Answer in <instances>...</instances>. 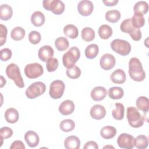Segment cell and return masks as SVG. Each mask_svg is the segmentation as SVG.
Wrapping results in <instances>:
<instances>
[{"instance_id": "cell-1", "label": "cell", "mask_w": 149, "mask_h": 149, "mask_svg": "<svg viewBox=\"0 0 149 149\" xmlns=\"http://www.w3.org/2000/svg\"><path fill=\"white\" fill-rule=\"evenodd\" d=\"M129 74L130 78L136 81H142L146 78V73L142 64L137 58H132L129 62Z\"/></svg>"}, {"instance_id": "cell-2", "label": "cell", "mask_w": 149, "mask_h": 149, "mask_svg": "<svg viewBox=\"0 0 149 149\" xmlns=\"http://www.w3.org/2000/svg\"><path fill=\"white\" fill-rule=\"evenodd\" d=\"M6 74L9 79L12 80L15 84L19 88H23L24 83L21 76L19 66L13 63L7 66L6 68Z\"/></svg>"}, {"instance_id": "cell-3", "label": "cell", "mask_w": 149, "mask_h": 149, "mask_svg": "<svg viewBox=\"0 0 149 149\" xmlns=\"http://www.w3.org/2000/svg\"><path fill=\"white\" fill-rule=\"evenodd\" d=\"M127 119L130 126L138 128L144 124V117L134 107H129L127 108Z\"/></svg>"}, {"instance_id": "cell-4", "label": "cell", "mask_w": 149, "mask_h": 149, "mask_svg": "<svg viewBox=\"0 0 149 149\" xmlns=\"http://www.w3.org/2000/svg\"><path fill=\"white\" fill-rule=\"evenodd\" d=\"M80 52L76 47H71L62 56L63 65L66 68H70L75 65V63L79 59Z\"/></svg>"}, {"instance_id": "cell-5", "label": "cell", "mask_w": 149, "mask_h": 149, "mask_svg": "<svg viewBox=\"0 0 149 149\" xmlns=\"http://www.w3.org/2000/svg\"><path fill=\"white\" fill-rule=\"evenodd\" d=\"M120 29L123 33H127L134 41H139L141 38V32L140 29L134 27L131 22V19L129 18L124 20L120 25Z\"/></svg>"}, {"instance_id": "cell-6", "label": "cell", "mask_w": 149, "mask_h": 149, "mask_svg": "<svg viewBox=\"0 0 149 149\" xmlns=\"http://www.w3.org/2000/svg\"><path fill=\"white\" fill-rule=\"evenodd\" d=\"M112 49L122 56L128 55L131 51V45L130 43L124 40L115 39L111 42Z\"/></svg>"}, {"instance_id": "cell-7", "label": "cell", "mask_w": 149, "mask_h": 149, "mask_svg": "<svg viewBox=\"0 0 149 149\" xmlns=\"http://www.w3.org/2000/svg\"><path fill=\"white\" fill-rule=\"evenodd\" d=\"M46 90L45 84L41 81L32 83L26 90V95L29 99H34L43 94Z\"/></svg>"}, {"instance_id": "cell-8", "label": "cell", "mask_w": 149, "mask_h": 149, "mask_svg": "<svg viewBox=\"0 0 149 149\" xmlns=\"http://www.w3.org/2000/svg\"><path fill=\"white\" fill-rule=\"evenodd\" d=\"M44 8L47 10H50L55 15L62 14L65 10V4L60 0H44L42 1Z\"/></svg>"}, {"instance_id": "cell-9", "label": "cell", "mask_w": 149, "mask_h": 149, "mask_svg": "<svg viewBox=\"0 0 149 149\" xmlns=\"http://www.w3.org/2000/svg\"><path fill=\"white\" fill-rule=\"evenodd\" d=\"M24 72L27 77L33 79L41 76L44 73V69L42 65L35 62L26 65Z\"/></svg>"}, {"instance_id": "cell-10", "label": "cell", "mask_w": 149, "mask_h": 149, "mask_svg": "<svg viewBox=\"0 0 149 149\" xmlns=\"http://www.w3.org/2000/svg\"><path fill=\"white\" fill-rule=\"evenodd\" d=\"M65 88V85L62 80H54L50 84L49 94L53 99H59L63 95Z\"/></svg>"}, {"instance_id": "cell-11", "label": "cell", "mask_w": 149, "mask_h": 149, "mask_svg": "<svg viewBox=\"0 0 149 149\" xmlns=\"http://www.w3.org/2000/svg\"><path fill=\"white\" fill-rule=\"evenodd\" d=\"M117 143L120 148L132 149L134 147V138L129 134L122 133L118 137Z\"/></svg>"}, {"instance_id": "cell-12", "label": "cell", "mask_w": 149, "mask_h": 149, "mask_svg": "<svg viewBox=\"0 0 149 149\" xmlns=\"http://www.w3.org/2000/svg\"><path fill=\"white\" fill-rule=\"evenodd\" d=\"M116 63V59L113 55L110 54H104L100 60V65L101 68L105 70H108L112 69Z\"/></svg>"}, {"instance_id": "cell-13", "label": "cell", "mask_w": 149, "mask_h": 149, "mask_svg": "<svg viewBox=\"0 0 149 149\" xmlns=\"http://www.w3.org/2000/svg\"><path fill=\"white\" fill-rule=\"evenodd\" d=\"M94 9V6L91 1L88 0H82L77 5L79 13L84 16L90 15Z\"/></svg>"}, {"instance_id": "cell-14", "label": "cell", "mask_w": 149, "mask_h": 149, "mask_svg": "<svg viewBox=\"0 0 149 149\" xmlns=\"http://www.w3.org/2000/svg\"><path fill=\"white\" fill-rule=\"evenodd\" d=\"M24 140L30 147H36L40 142V138L38 134L32 130H29L24 134Z\"/></svg>"}, {"instance_id": "cell-15", "label": "cell", "mask_w": 149, "mask_h": 149, "mask_svg": "<svg viewBox=\"0 0 149 149\" xmlns=\"http://www.w3.org/2000/svg\"><path fill=\"white\" fill-rule=\"evenodd\" d=\"M54 54V49L51 46L44 45L39 49L38 56L40 60L43 62H47L49 59L52 58Z\"/></svg>"}, {"instance_id": "cell-16", "label": "cell", "mask_w": 149, "mask_h": 149, "mask_svg": "<svg viewBox=\"0 0 149 149\" xmlns=\"http://www.w3.org/2000/svg\"><path fill=\"white\" fill-rule=\"evenodd\" d=\"M90 114L92 118L96 120H100L105 116L106 110L102 105L96 104L91 107Z\"/></svg>"}, {"instance_id": "cell-17", "label": "cell", "mask_w": 149, "mask_h": 149, "mask_svg": "<svg viewBox=\"0 0 149 149\" xmlns=\"http://www.w3.org/2000/svg\"><path fill=\"white\" fill-rule=\"evenodd\" d=\"M74 108L75 105L74 102L70 100H66L60 104L59 111L63 115H68L73 112Z\"/></svg>"}, {"instance_id": "cell-18", "label": "cell", "mask_w": 149, "mask_h": 149, "mask_svg": "<svg viewBox=\"0 0 149 149\" xmlns=\"http://www.w3.org/2000/svg\"><path fill=\"white\" fill-rule=\"evenodd\" d=\"M107 94L106 88L102 86H97L94 87L91 91V97L95 101H100L105 98Z\"/></svg>"}, {"instance_id": "cell-19", "label": "cell", "mask_w": 149, "mask_h": 149, "mask_svg": "<svg viewBox=\"0 0 149 149\" xmlns=\"http://www.w3.org/2000/svg\"><path fill=\"white\" fill-rule=\"evenodd\" d=\"M110 79L114 83L123 84L126 81V76L125 72L122 69H118L111 73Z\"/></svg>"}, {"instance_id": "cell-20", "label": "cell", "mask_w": 149, "mask_h": 149, "mask_svg": "<svg viewBox=\"0 0 149 149\" xmlns=\"http://www.w3.org/2000/svg\"><path fill=\"white\" fill-rule=\"evenodd\" d=\"M80 146V140L77 136H68L64 141V147L67 149H79Z\"/></svg>"}, {"instance_id": "cell-21", "label": "cell", "mask_w": 149, "mask_h": 149, "mask_svg": "<svg viewBox=\"0 0 149 149\" xmlns=\"http://www.w3.org/2000/svg\"><path fill=\"white\" fill-rule=\"evenodd\" d=\"M4 116L7 122L10 123H15L17 122L19 118L18 111L13 108H10L5 112Z\"/></svg>"}, {"instance_id": "cell-22", "label": "cell", "mask_w": 149, "mask_h": 149, "mask_svg": "<svg viewBox=\"0 0 149 149\" xmlns=\"http://www.w3.org/2000/svg\"><path fill=\"white\" fill-rule=\"evenodd\" d=\"M117 133L116 129L112 126H105L100 130V135L104 139H111L113 138Z\"/></svg>"}, {"instance_id": "cell-23", "label": "cell", "mask_w": 149, "mask_h": 149, "mask_svg": "<svg viewBox=\"0 0 149 149\" xmlns=\"http://www.w3.org/2000/svg\"><path fill=\"white\" fill-rule=\"evenodd\" d=\"M13 15V10L10 6L7 4H2L0 6V19L3 20L10 19Z\"/></svg>"}, {"instance_id": "cell-24", "label": "cell", "mask_w": 149, "mask_h": 149, "mask_svg": "<svg viewBox=\"0 0 149 149\" xmlns=\"http://www.w3.org/2000/svg\"><path fill=\"white\" fill-rule=\"evenodd\" d=\"M45 16L40 11L34 12L31 16V22L36 27H40L45 23Z\"/></svg>"}, {"instance_id": "cell-25", "label": "cell", "mask_w": 149, "mask_h": 149, "mask_svg": "<svg viewBox=\"0 0 149 149\" xmlns=\"http://www.w3.org/2000/svg\"><path fill=\"white\" fill-rule=\"evenodd\" d=\"M63 33L66 37L71 39L77 38L79 34L78 29L76 26L72 24H67L63 27Z\"/></svg>"}, {"instance_id": "cell-26", "label": "cell", "mask_w": 149, "mask_h": 149, "mask_svg": "<svg viewBox=\"0 0 149 149\" xmlns=\"http://www.w3.org/2000/svg\"><path fill=\"white\" fill-rule=\"evenodd\" d=\"M115 109L112 110V115L114 119L118 120H122L124 118L125 107L122 103H116Z\"/></svg>"}, {"instance_id": "cell-27", "label": "cell", "mask_w": 149, "mask_h": 149, "mask_svg": "<svg viewBox=\"0 0 149 149\" xmlns=\"http://www.w3.org/2000/svg\"><path fill=\"white\" fill-rule=\"evenodd\" d=\"M108 96L113 100H119L122 98L124 95L123 88L119 87H112L109 88L108 92Z\"/></svg>"}, {"instance_id": "cell-28", "label": "cell", "mask_w": 149, "mask_h": 149, "mask_svg": "<svg viewBox=\"0 0 149 149\" xmlns=\"http://www.w3.org/2000/svg\"><path fill=\"white\" fill-rule=\"evenodd\" d=\"M99 48L95 44H91L88 45L85 49V56L88 59H94L98 55Z\"/></svg>"}, {"instance_id": "cell-29", "label": "cell", "mask_w": 149, "mask_h": 149, "mask_svg": "<svg viewBox=\"0 0 149 149\" xmlns=\"http://www.w3.org/2000/svg\"><path fill=\"white\" fill-rule=\"evenodd\" d=\"M98 35L100 37L104 40L108 39L112 35V28L107 24H102L98 29Z\"/></svg>"}, {"instance_id": "cell-30", "label": "cell", "mask_w": 149, "mask_h": 149, "mask_svg": "<svg viewBox=\"0 0 149 149\" xmlns=\"http://www.w3.org/2000/svg\"><path fill=\"white\" fill-rule=\"evenodd\" d=\"M137 108L143 112H148L149 110V100L147 97L140 96L138 97L136 101Z\"/></svg>"}, {"instance_id": "cell-31", "label": "cell", "mask_w": 149, "mask_h": 149, "mask_svg": "<svg viewBox=\"0 0 149 149\" xmlns=\"http://www.w3.org/2000/svg\"><path fill=\"white\" fill-rule=\"evenodd\" d=\"M134 13H139L144 15L148 10V5L147 2L140 1L135 3L133 7Z\"/></svg>"}, {"instance_id": "cell-32", "label": "cell", "mask_w": 149, "mask_h": 149, "mask_svg": "<svg viewBox=\"0 0 149 149\" xmlns=\"http://www.w3.org/2000/svg\"><path fill=\"white\" fill-rule=\"evenodd\" d=\"M148 138L145 135H139L134 139V146L138 149H145L148 147Z\"/></svg>"}, {"instance_id": "cell-33", "label": "cell", "mask_w": 149, "mask_h": 149, "mask_svg": "<svg viewBox=\"0 0 149 149\" xmlns=\"http://www.w3.org/2000/svg\"><path fill=\"white\" fill-rule=\"evenodd\" d=\"M25 34L26 32L24 29L21 27L17 26L12 30L10 37L15 41H20L24 37Z\"/></svg>"}, {"instance_id": "cell-34", "label": "cell", "mask_w": 149, "mask_h": 149, "mask_svg": "<svg viewBox=\"0 0 149 149\" xmlns=\"http://www.w3.org/2000/svg\"><path fill=\"white\" fill-rule=\"evenodd\" d=\"M82 39L87 42L93 41L95 38L94 30L89 27H86L83 29L81 33Z\"/></svg>"}, {"instance_id": "cell-35", "label": "cell", "mask_w": 149, "mask_h": 149, "mask_svg": "<svg viewBox=\"0 0 149 149\" xmlns=\"http://www.w3.org/2000/svg\"><path fill=\"white\" fill-rule=\"evenodd\" d=\"M120 18V13L118 10H110L105 13V19L112 23H116Z\"/></svg>"}, {"instance_id": "cell-36", "label": "cell", "mask_w": 149, "mask_h": 149, "mask_svg": "<svg viewBox=\"0 0 149 149\" xmlns=\"http://www.w3.org/2000/svg\"><path fill=\"white\" fill-rule=\"evenodd\" d=\"M69 44L68 39L64 37H58L55 41V46L59 51L66 50L69 47Z\"/></svg>"}, {"instance_id": "cell-37", "label": "cell", "mask_w": 149, "mask_h": 149, "mask_svg": "<svg viewBox=\"0 0 149 149\" xmlns=\"http://www.w3.org/2000/svg\"><path fill=\"white\" fill-rule=\"evenodd\" d=\"M59 127L62 131L64 132H69L74 129L75 123L72 119H64L60 123Z\"/></svg>"}, {"instance_id": "cell-38", "label": "cell", "mask_w": 149, "mask_h": 149, "mask_svg": "<svg viewBox=\"0 0 149 149\" xmlns=\"http://www.w3.org/2000/svg\"><path fill=\"white\" fill-rule=\"evenodd\" d=\"M131 22L133 26L137 29L143 27L145 24V19L143 15L139 13H134L131 18Z\"/></svg>"}, {"instance_id": "cell-39", "label": "cell", "mask_w": 149, "mask_h": 149, "mask_svg": "<svg viewBox=\"0 0 149 149\" xmlns=\"http://www.w3.org/2000/svg\"><path fill=\"white\" fill-rule=\"evenodd\" d=\"M81 70L80 68L74 65L70 68H67L66 74L68 77L72 79H76L79 78L81 75Z\"/></svg>"}, {"instance_id": "cell-40", "label": "cell", "mask_w": 149, "mask_h": 149, "mask_svg": "<svg viewBox=\"0 0 149 149\" xmlns=\"http://www.w3.org/2000/svg\"><path fill=\"white\" fill-rule=\"evenodd\" d=\"M58 60L55 58H51L49 59L46 62L47 70L49 72H54L58 68Z\"/></svg>"}, {"instance_id": "cell-41", "label": "cell", "mask_w": 149, "mask_h": 149, "mask_svg": "<svg viewBox=\"0 0 149 149\" xmlns=\"http://www.w3.org/2000/svg\"><path fill=\"white\" fill-rule=\"evenodd\" d=\"M41 39L40 33L37 31H31L29 34V40L33 44H37L40 42Z\"/></svg>"}, {"instance_id": "cell-42", "label": "cell", "mask_w": 149, "mask_h": 149, "mask_svg": "<svg viewBox=\"0 0 149 149\" xmlns=\"http://www.w3.org/2000/svg\"><path fill=\"white\" fill-rule=\"evenodd\" d=\"M13 134V130L9 127H2L0 129V136L1 139L2 141L3 139H7L12 137Z\"/></svg>"}, {"instance_id": "cell-43", "label": "cell", "mask_w": 149, "mask_h": 149, "mask_svg": "<svg viewBox=\"0 0 149 149\" xmlns=\"http://www.w3.org/2000/svg\"><path fill=\"white\" fill-rule=\"evenodd\" d=\"M12 55L11 50L8 48H3L0 51V58L2 61H7L10 59L12 57Z\"/></svg>"}, {"instance_id": "cell-44", "label": "cell", "mask_w": 149, "mask_h": 149, "mask_svg": "<svg viewBox=\"0 0 149 149\" xmlns=\"http://www.w3.org/2000/svg\"><path fill=\"white\" fill-rule=\"evenodd\" d=\"M7 28L2 24H0V45H3L6 40L7 36Z\"/></svg>"}, {"instance_id": "cell-45", "label": "cell", "mask_w": 149, "mask_h": 149, "mask_svg": "<svg viewBox=\"0 0 149 149\" xmlns=\"http://www.w3.org/2000/svg\"><path fill=\"white\" fill-rule=\"evenodd\" d=\"M25 148L26 147L23 143L20 140H16L13 141L10 147V149H25Z\"/></svg>"}, {"instance_id": "cell-46", "label": "cell", "mask_w": 149, "mask_h": 149, "mask_svg": "<svg viewBox=\"0 0 149 149\" xmlns=\"http://www.w3.org/2000/svg\"><path fill=\"white\" fill-rule=\"evenodd\" d=\"M84 149H98V146L96 142L94 141H87L83 147Z\"/></svg>"}, {"instance_id": "cell-47", "label": "cell", "mask_w": 149, "mask_h": 149, "mask_svg": "<svg viewBox=\"0 0 149 149\" xmlns=\"http://www.w3.org/2000/svg\"><path fill=\"white\" fill-rule=\"evenodd\" d=\"M102 2L106 6H112L116 5L118 3V0H111V1H109V0H103Z\"/></svg>"}, {"instance_id": "cell-48", "label": "cell", "mask_w": 149, "mask_h": 149, "mask_svg": "<svg viewBox=\"0 0 149 149\" xmlns=\"http://www.w3.org/2000/svg\"><path fill=\"white\" fill-rule=\"evenodd\" d=\"M1 87H2L4 85H5L6 84V80L3 78V77L2 76H1Z\"/></svg>"}, {"instance_id": "cell-49", "label": "cell", "mask_w": 149, "mask_h": 149, "mask_svg": "<svg viewBox=\"0 0 149 149\" xmlns=\"http://www.w3.org/2000/svg\"><path fill=\"white\" fill-rule=\"evenodd\" d=\"M114 148V147H112V146H109L104 147V148Z\"/></svg>"}]
</instances>
